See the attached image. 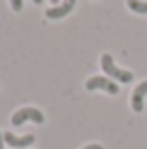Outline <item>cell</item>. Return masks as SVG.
<instances>
[{
  "label": "cell",
  "mask_w": 147,
  "mask_h": 149,
  "mask_svg": "<svg viewBox=\"0 0 147 149\" xmlns=\"http://www.w3.org/2000/svg\"><path fill=\"white\" fill-rule=\"evenodd\" d=\"M102 70L107 78H111L113 81H119V84H129V81L133 80V72L119 68L113 62L111 54H102Z\"/></svg>",
  "instance_id": "6da1fadb"
},
{
  "label": "cell",
  "mask_w": 147,
  "mask_h": 149,
  "mask_svg": "<svg viewBox=\"0 0 147 149\" xmlns=\"http://www.w3.org/2000/svg\"><path fill=\"white\" fill-rule=\"evenodd\" d=\"M26 121H34V123H44L46 117L44 113L38 109V107H32V105H26V107H20V109H16L10 117V123L14 127H20L22 123Z\"/></svg>",
  "instance_id": "7a4b0ae2"
},
{
  "label": "cell",
  "mask_w": 147,
  "mask_h": 149,
  "mask_svg": "<svg viewBox=\"0 0 147 149\" xmlns=\"http://www.w3.org/2000/svg\"><path fill=\"white\" fill-rule=\"evenodd\" d=\"M86 90L88 92H95V90H102V92L109 93V95H117L119 93V86L107 78V76H91L90 80L86 81Z\"/></svg>",
  "instance_id": "3957f363"
},
{
  "label": "cell",
  "mask_w": 147,
  "mask_h": 149,
  "mask_svg": "<svg viewBox=\"0 0 147 149\" xmlns=\"http://www.w3.org/2000/svg\"><path fill=\"white\" fill-rule=\"evenodd\" d=\"M145 97H147V80H143L135 86V90L129 97V105L135 113H141L145 109Z\"/></svg>",
  "instance_id": "277c9868"
},
{
  "label": "cell",
  "mask_w": 147,
  "mask_h": 149,
  "mask_svg": "<svg viewBox=\"0 0 147 149\" xmlns=\"http://www.w3.org/2000/svg\"><path fill=\"white\" fill-rule=\"evenodd\" d=\"M34 141H36V137L32 133H28V135H14L12 131H4V143L14 149H28Z\"/></svg>",
  "instance_id": "5b68a950"
},
{
  "label": "cell",
  "mask_w": 147,
  "mask_h": 149,
  "mask_svg": "<svg viewBox=\"0 0 147 149\" xmlns=\"http://www.w3.org/2000/svg\"><path fill=\"white\" fill-rule=\"evenodd\" d=\"M74 6H76V0H62L58 6H52V8L46 10V18L48 20H60L64 16H68L74 10Z\"/></svg>",
  "instance_id": "8992f818"
},
{
  "label": "cell",
  "mask_w": 147,
  "mask_h": 149,
  "mask_svg": "<svg viewBox=\"0 0 147 149\" xmlns=\"http://www.w3.org/2000/svg\"><path fill=\"white\" fill-rule=\"evenodd\" d=\"M125 4L135 14H147V0H127Z\"/></svg>",
  "instance_id": "52a82bcc"
},
{
  "label": "cell",
  "mask_w": 147,
  "mask_h": 149,
  "mask_svg": "<svg viewBox=\"0 0 147 149\" xmlns=\"http://www.w3.org/2000/svg\"><path fill=\"white\" fill-rule=\"evenodd\" d=\"M22 6H24L22 0H10V8L14 12H20V10H22Z\"/></svg>",
  "instance_id": "ba28073f"
},
{
  "label": "cell",
  "mask_w": 147,
  "mask_h": 149,
  "mask_svg": "<svg viewBox=\"0 0 147 149\" xmlns=\"http://www.w3.org/2000/svg\"><path fill=\"white\" fill-rule=\"evenodd\" d=\"M82 149H103L102 143H88V145H84Z\"/></svg>",
  "instance_id": "9c48e42d"
},
{
  "label": "cell",
  "mask_w": 147,
  "mask_h": 149,
  "mask_svg": "<svg viewBox=\"0 0 147 149\" xmlns=\"http://www.w3.org/2000/svg\"><path fill=\"white\" fill-rule=\"evenodd\" d=\"M0 149H4V133L0 131Z\"/></svg>",
  "instance_id": "30bf717a"
},
{
  "label": "cell",
  "mask_w": 147,
  "mask_h": 149,
  "mask_svg": "<svg viewBox=\"0 0 147 149\" xmlns=\"http://www.w3.org/2000/svg\"><path fill=\"white\" fill-rule=\"evenodd\" d=\"M50 2H52L54 6H58V4H60V0H50Z\"/></svg>",
  "instance_id": "8fae6325"
},
{
  "label": "cell",
  "mask_w": 147,
  "mask_h": 149,
  "mask_svg": "<svg viewBox=\"0 0 147 149\" xmlns=\"http://www.w3.org/2000/svg\"><path fill=\"white\" fill-rule=\"evenodd\" d=\"M32 2H34V4H42L44 0H32Z\"/></svg>",
  "instance_id": "7c38bea8"
}]
</instances>
